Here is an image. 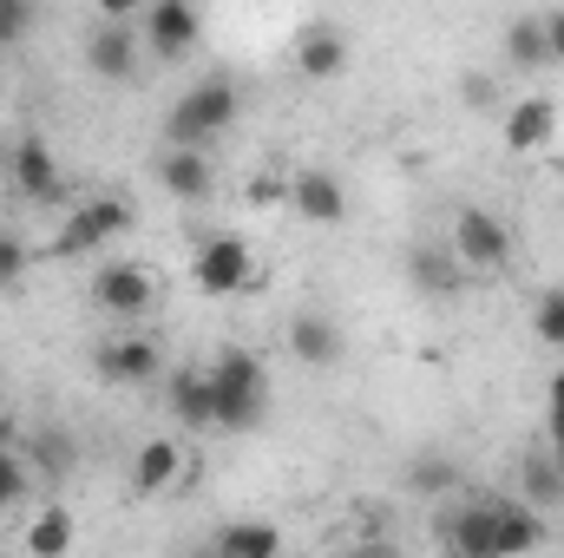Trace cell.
Returning <instances> with one entry per match:
<instances>
[{"instance_id": "7402d4cb", "label": "cell", "mask_w": 564, "mask_h": 558, "mask_svg": "<svg viewBox=\"0 0 564 558\" xmlns=\"http://www.w3.org/2000/svg\"><path fill=\"white\" fill-rule=\"evenodd\" d=\"M519 486H525V506H558L564 500V466L552 453H532V460L519 466Z\"/></svg>"}, {"instance_id": "44dd1931", "label": "cell", "mask_w": 564, "mask_h": 558, "mask_svg": "<svg viewBox=\"0 0 564 558\" xmlns=\"http://www.w3.org/2000/svg\"><path fill=\"white\" fill-rule=\"evenodd\" d=\"M446 546L466 558H492V500L486 506H459V519L446 526Z\"/></svg>"}, {"instance_id": "ac0fdd59", "label": "cell", "mask_w": 564, "mask_h": 558, "mask_svg": "<svg viewBox=\"0 0 564 558\" xmlns=\"http://www.w3.org/2000/svg\"><path fill=\"white\" fill-rule=\"evenodd\" d=\"M459 257H453V244L440 250V244H421L414 257H408V277H414V289L421 296H459Z\"/></svg>"}, {"instance_id": "f1b7e54d", "label": "cell", "mask_w": 564, "mask_h": 558, "mask_svg": "<svg viewBox=\"0 0 564 558\" xmlns=\"http://www.w3.org/2000/svg\"><path fill=\"white\" fill-rule=\"evenodd\" d=\"M20 270H26V250H20V237H0V289H7V282H20Z\"/></svg>"}, {"instance_id": "6da1fadb", "label": "cell", "mask_w": 564, "mask_h": 558, "mask_svg": "<svg viewBox=\"0 0 564 558\" xmlns=\"http://www.w3.org/2000/svg\"><path fill=\"white\" fill-rule=\"evenodd\" d=\"M210 395H217V427H257L263 401H270V382H263L250 348H224L210 362Z\"/></svg>"}, {"instance_id": "2e32d148", "label": "cell", "mask_w": 564, "mask_h": 558, "mask_svg": "<svg viewBox=\"0 0 564 558\" xmlns=\"http://www.w3.org/2000/svg\"><path fill=\"white\" fill-rule=\"evenodd\" d=\"M184 480V447L177 440H144L132 453V486L139 493H171Z\"/></svg>"}, {"instance_id": "e0dca14e", "label": "cell", "mask_w": 564, "mask_h": 558, "mask_svg": "<svg viewBox=\"0 0 564 558\" xmlns=\"http://www.w3.org/2000/svg\"><path fill=\"white\" fill-rule=\"evenodd\" d=\"M171 415L184 420V427H217L210 368H177V375H171Z\"/></svg>"}, {"instance_id": "9c48e42d", "label": "cell", "mask_w": 564, "mask_h": 558, "mask_svg": "<svg viewBox=\"0 0 564 558\" xmlns=\"http://www.w3.org/2000/svg\"><path fill=\"white\" fill-rule=\"evenodd\" d=\"M295 73L302 79H341L348 73V33L328 26V20H308L295 33Z\"/></svg>"}, {"instance_id": "d6986e66", "label": "cell", "mask_w": 564, "mask_h": 558, "mask_svg": "<svg viewBox=\"0 0 564 558\" xmlns=\"http://www.w3.org/2000/svg\"><path fill=\"white\" fill-rule=\"evenodd\" d=\"M545 539V526L532 519V506L519 500V506H506V500H492V552H532Z\"/></svg>"}, {"instance_id": "d6a6232c", "label": "cell", "mask_w": 564, "mask_h": 558, "mask_svg": "<svg viewBox=\"0 0 564 558\" xmlns=\"http://www.w3.org/2000/svg\"><path fill=\"white\" fill-rule=\"evenodd\" d=\"M552 460H558V466H564V433H558V440H552Z\"/></svg>"}, {"instance_id": "ba28073f", "label": "cell", "mask_w": 564, "mask_h": 558, "mask_svg": "<svg viewBox=\"0 0 564 558\" xmlns=\"http://www.w3.org/2000/svg\"><path fill=\"white\" fill-rule=\"evenodd\" d=\"M139 53H144V33H132V20H106L93 40H86V66L99 73V79H132L139 73Z\"/></svg>"}, {"instance_id": "8992f818", "label": "cell", "mask_w": 564, "mask_h": 558, "mask_svg": "<svg viewBox=\"0 0 564 558\" xmlns=\"http://www.w3.org/2000/svg\"><path fill=\"white\" fill-rule=\"evenodd\" d=\"M204 20H197V0H151L144 7V46L151 60H184L197 46Z\"/></svg>"}, {"instance_id": "5b68a950", "label": "cell", "mask_w": 564, "mask_h": 558, "mask_svg": "<svg viewBox=\"0 0 564 558\" xmlns=\"http://www.w3.org/2000/svg\"><path fill=\"white\" fill-rule=\"evenodd\" d=\"M446 244H453V257H459L466 270H506V257H512V230H506L492 211H459Z\"/></svg>"}, {"instance_id": "3957f363", "label": "cell", "mask_w": 564, "mask_h": 558, "mask_svg": "<svg viewBox=\"0 0 564 558\" xmlns=\"http://www.w3.org/2000/svg\"><path fill=\"white\" fill-rule=\"evenodd\" d=\"M126 230H132V204H126V197H86V204L59 224L53 257H93L99 244H112V237H126Z\"/></svg>"}, {"instance_id": "277c9868", "label": "cell", "mask_w": 564, "mask_h": 558, "mask_svg": "<svg viewBox=\"0 0 564 558\" xmlns=\"http://www.w3.org/2000/svg\"><path fill=\"white\" fill-rule=\"evenodd\" d=\"M191 282H197L204 296H243V289L257 282L250 244H237V237H204L197 257H191Z\"/></svg>"}, {"instance_id": "603a6c76", "label": "cell", "mask_w": 564, "mask_h": 558, "mask_svg": "<svg viewBox=\"0 0 564 558\" xmlns=\"http://www.w3.org/2000/svg\"><path fill=\"white\" fill-rule=\"evenodd\" d=\"M217 552H230V558H276L282 552V533H276V526H224V533H217Z\"/></svg>"}, {"instance_id": "7c38bea8", "label": "cell", "mask_w": 564, "mask_h": 558, "mask_svg": "<svg viewBox=\"0 0 564 558\" xmlns=\"http://www.w3.org/2000/svg\"><path fill=\"white\" fill-rule=\"evenodd\" d=\"M99 375L106 382H126V388H139L158 375V342H144V335H112V342H99Z\"/></svg>"}, {"instance_id": "9a60e30c", "label": "cell", "mask_w": 564, "mask_h": 558, "mask_svg": "<svg viewBox=\"0 0 564 558\" xmlns=\"http://www.w3.org/2000/svg\"><path fill=\"white\" fill-rule=\"evenodd\" d=\"M13 191H26L33 204H53L66 184H59V164H53V151L40 139H20L13 144Z\"/></svg>"}, {"instance_id": "4316f807", "label": "cell", "mask_w": 564, "mask_h": 558, "mask_svg": "<svg viewBox=\"0 0 564 558\" xmlns=\"http://www.w3.org/2000/svg\"><path fill=\"white\" fill-rule=\"evenodd\" d=\"M408 480H414V493H446V486H453V466H446V460H414Z\"/></svg>"}, {"instance_id": "4dcf8cb0", "label": "cell", "mask_w": 564, "mask_h": 558, "mask_svg": "<svg viewBox=\"0 0 564 558\" xmlns=\"http://www.w3.org/2000/svg\"><path fill=\"white\" fill-rule=\"evenodd\" d=\"M106 20H132V13H144V0H93Z\"/></svg>"}, {"instance_id": "8fae6325", "label": "cell", "mask_w": 564, "mask_h": 558, "mask_svg": "<svg viewBox=\"0 0 564 558\" xmlns=\"http://www.w3.org/2000/svg\"><path fill=\"white\" fill-rule=\"evenodd\" d=\"M552 132H558V106H552L545 93H532V99H519V106L506 112V151H519V158L545 151Z\"/></svg>"}, {"instance_id": "f546056e", "label": "cell", "mask_w": 564, "mask_h": 558, "mask_svg": "<svg viewBox=\"0 0 564 558\" xmlns=\"http://www.w3.org/2000/svg\"><path fill=\"white\" fill-rule=\"evenodd\" d=\"M545 53H552V66H564V7L545 13Z\"/></svg>"}, {"instance_id": "d4e9b609", "label": "cell", "mask_w": 564, "mask_h": 558, "mask_svg": "<svg viewBox=\"0 0 564 558\" xmlns=\"http://www.w3.org/2000/svg\"><path fill=\"white\" fill-rule=\"evenodd\" d=\"M532 329H539L545 348H564V289H545V296L532 302Z\"/></svg>"}, {"instance_id": "484cf974", "label": "cell", "mask_w": 564, "mask_h": 558, "mask_svg": "<svg viewBox=\"0 0 564 558\" xmlns=\"http://www.w3.org/2000/svg\"><path fill=\"white\" fill-rule=\"evenodd\" d=\"M33 33V0H0V46H20Z\"/></svg>"}, {"instance_id": "7a4b0ae2", "label": "cell", "mask_w": 564, "mask_h": 558, "mask_svg": "<svg viewBox=\"0 0 564 558\" xmlns=\"http://www.w3.org/2000/svg\"><path fill=\"white\" fill-rule=\"evenodd\" d=\"M237 126V86H224V79H204V86H191L177 106H171V144H210L217 132H230Z\"/></svg>"}, {"instance_id": "cb8c5ba5", "label": "cell", "mask_w": 564, "mask_h": 558, "mask_svg": "<svg viewBox=\"0 0 564 558\" xmlns=\"http://www.w3.org/2000/svg\"><path fill=\"white\" fill-rule=\"evenodd\" d=\"M66 546H73V513H66V506H46V513L26 526V552L53 558V552H66Z\"/></svg>"}, {"instance_id": "52a82bcc", "label": "cell", "mask_w": 564, "mask_h": 558, "mask_svg": "<svg viewBox=\"0 0 564 558\" xmlns=\"http://www.w3.org/2000/svg\"><path fill=\"white\" fill-rule=\"evenodd\" d=\"M151 296H158V282H151V270L144 264H106L99 277H93V302L106 309V315H144L151 309Z\"/></svg>"}, {"instance_id": "83f0119b", "label": "cell", "mask_w": 564, "mask_h": 558, "mask_svg": "<svg viewBox=\"0 0 564 558\" xmlns=\"http://www.w3.org/2000/svg\"><path fill=\"white\" fill-rule=\"evenodd\" d=\"M20 493H26V466H20V460L0 447V506H13Z\"/></svg>"}, {"instance_id": "ffe728a7", "label": "cell", "mask_w": 564, "mask_h": 558, "mask_svg": "<svg viewBox=\"0 0 564 558\" xmlns=\"http://www.w3.org/2000/svg\"><path fill=\"white\" fill-rule=\"evenodd\" d=\"M506 60H512L519 73L552 66V53H545V13H519V20L506 26Z\"/></svg>"}, {"instance_id": "30bf717a", "label": "cell", "mask_w": 564, "mask_h": 558, "mask_svg": "<svg viewBox=\"0 0 564 558\" xmlns=\"http://www.w3.org/2000/svg\"><path fill=\"white\" fill-rule=\"evenodd\" d=\"M289 355H295L302 368H335V362H341V329H335V315L302 309V315L289 322Z\"/></svg>"}, {"instance_id": "5bb4252c", "label": "cell", "mask_w": 564, "mask_h": 558, "mask_svg": "<svg viewBox=\"0 0 564 558\" xmlns=\"http://www.w3.org/2000/svg\"><path fill=\"white\" fill-rule=\"evenodd\" d=\"M289 204H295L308 224H341V217H348V191H341L328 171H302V178H289Z\"/></svg>"}, {"instance_id": "1f68e13d", "label": "cell", "mask_w": 564, "mask_h": 558, "mask_svg": "<svg viewBox=\"0 0 564 558\" xmlns=\"http://www.w3.org/2000/svg\"><path fill=\"white\" fill-rule=\"evenodd\" d=\"M466 99H473V106H486V99H492V86H486L479 73H466Z\"/></svg>"}, {"instance_id": "4fadbf2b", "label": "cell", "mask_w": 564, "mask_h": 558, "mask_svg": "<svg viewBox=\"0 0 564 558\" xmlns=\"http://www.w3.org/2000/svg\"><path fill=\"white\" fill-rule=\"evenodd\" d=\"M158 178H164V191L184 197V204L210 197V158H204V144H171V151L158 158Z\"/></svg>"}]
</instances>
